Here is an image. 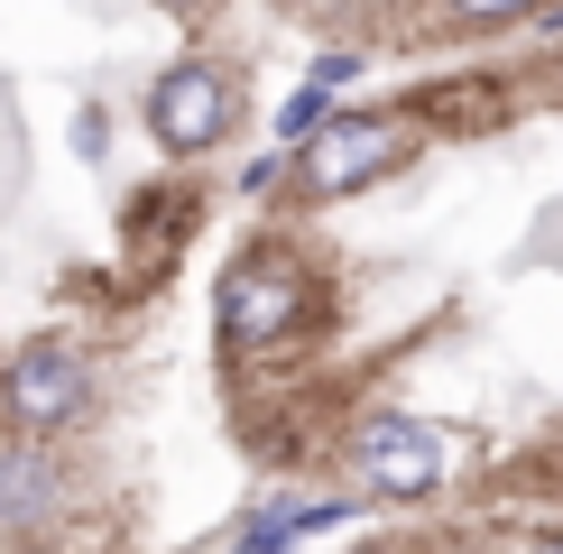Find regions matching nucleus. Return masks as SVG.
Returning <instances> with one entry per match:
<instances>
[{
  "instance_id": "1",
  "label": "nucleus",
  "mask_w": 563,
  "mask_h": 554,
  "mask_svg": "<svg viewBox=\"0 0 563 554\" xmlns=\"http://www.w3.org/2000/svg\"><path fill=\"white\" fill-rule=\"evenodd\" d=\"M314 314H323V287H314V268H305L296 250H241V259L222 268V287H213L222 342H231V352H250V361L287 352Z\"/></svg>"
},
{
  "instance_id": "2",
  "label": "nucleus",
  "mask_w": 563,
  "mask_h": 554,
  "mask_svg": "<svg viewBox=\"0 0 563 554\" xmlns=\"http://www.w3.org/2000/svg\"><path fill=\"white\" fill-rule=\"evenodd\" d=\"M462 462H472V434L453 425H426V416H361L351 425V480H361L369 499H434L443 480H462Z\"/></svg>"
},
{
  "instance_id": "3",
  "label": "nucleus",
  "mask_w": 563,
  "mask_h": 554,
  "mask_svg": "<svg viewBox=\"0 0 563 554\" xmlns=\"http://www.w3.org/2000/svg\"><path fill=\"white\" fill-rule=\"evenodd\" d=\"M0 416L19 434H65L92 416V352L75 333H29L0 361Z\"/></svg>"
},
{
  "instance_id": "4",
  "label": "nucleus",
  "mask_w": 563,
  "mask_h": 554,
  "mask_svg": "<svg viewBox=\"0 0 563 554\" xmlns=\"http://www.w3.org/2000/svg\"><path fill=\"white\" fill-rule=\"evenodd\" d=\"M397 157H407V121H388V111H333V121L296 148V185L314 203H333V195L379 185Z\"/></svg>"
},
{
  "instance_id": "5",
  "label": "nucleus",
  "mask_w": 563,
  "mask_h": 554,
  "mask_svg": "<svg viewBox=\"0 0 563 554\" xmlns=\"http://www.w3.org/2000/svg\"><path fill=\"white\" fill-rule=\"evenodd\" d=\"M231 75L222 65H203V56H176L167 75L148 84V130H157V148L167 157H203V148H222V130H231Z\"/></svg>"
},
{
  "instance_id": "6",
  "label": "nucleus",
  "mask_w": 563,
  "mask_h": 554,
  "mask_svg": "<svg viewBox=\"0 0 563 554\" xmlns=\"http://www.w3.org/2000/svg\"><path fill=\"white\" fill-rule=\"evenodd\" d=\"M75 508V472L46 453V434H0V536H46Z\"/></svg>"
},
{
  "instance_id": "7",
  "label": "nucleus",
  "mask_w": 563,
  "mask_h": 554,
  "mask_svg": "<svg viewBox=\"0 0 563 554\" xmlns=\"http://www.w3.org/2000/svg\"><path fill=\"white\" fill-rule=\"evenodd\" d=\"M342 518H351V499H333V490H277V499H260L241 518L231 554H296L314 527H342Z\"/></svg>"
},
{
  "instance_id": "8",
  "label": "nucleus",
  "mask_w": 563,
  "mask_h": 554,
  "mask_svg": "<svg viewBox=\"0 0 563 554\" xmlns=\"http://www.w3.org/2000/svg\"><path fill=\"white\" fill-rule=\"evenodd\" d=\"M323 92H333V84H323V75H305L287 102H277V148H305V138L333 121V102H323Z\"/></svg>"
},
{
  "instance_id": "9",
  "label": "nucleus",
  "mask_w": 563,
  "mask_h": 554,
  "mask_svg": "<svg viewBox=\"0 0 563 554\" xmlns=\"http://www.w3.org/2000/svg\"><path fill=\"white\" fill-rule=\"evenodd\" d=\"M443 10H453L462 29H508V19H527V10H545V0H443Z\"/></svg>"
},
{
  "instance_id": "10",
  "label": "nucleus",
  "mask_w": 563,
  "mask_h": 554,
  "mask_svg": "<svg viewBox=\"0 0 563 554\" xmlns=\"http://www.w3.org/2000/svg\"><path fill=\"white\" fill-rule=\"evenodd\" d=\"M277 176H287V148H268V157H250V167H241V195H268Z\"/></svg>"
},
{
  "instance_id": "11",
  "label": "nucleus",
  "mask_w": 563,
  "mask_h": 554,
  "mask_svg": "<svg viewBox=\"0 0 563 554\" xmlns=\"http://www.w3.org/2000/svg\"><path fill=\"white\" fill-rule=\"evenodd\" d=\"M102 138H111L102 111H75V157H102Z\"/></svg>"
},
{
  "instance_id": "12",
  "label": "nucleus",
  "mask_w": 563,
  "mask_h": 554,
  "mask_svg": "<svg viewBox=\"0 0 563 554\" xmlns=\"http://www.w3.org/2000/svg\"><path fill=\"white\" fill-rule=\"evenodd\" d=\"M10 554H65V545H46V536H19V545H10Z\"/></svg>"
},
{
  "instance_id": "13",
  "label": "nucleus",
  "mask_w": 563,
  "mask_h": 554,
  "mask_svg": "<svg viewBox=\"0 0 563 554\" xmlns=\"http://www.w3.org/2000/svg\"><path fill=\"white\" fill-rule=\"evenodd\" d=\"M527 554H563V536H536V545H527Z\"/></svg>"
},
{
  "instance_id": "14",
  "label": "nucleus",
  "mask_w": 563,
  "mask_h": 554,
  "mask_svg": "<svg viewBox=\"0 0 563 554\" xmlns=\"http://www.w3.org/2000/svg\"><path fill=\"white\" fill-rule=\"evenodd\" d=\"M157 10H203V0H157Z\"/></svg>"
}]
</instances>
